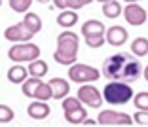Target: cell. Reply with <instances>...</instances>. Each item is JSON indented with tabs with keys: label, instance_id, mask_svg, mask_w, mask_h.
<instances>
[{
	"label": "cell",
	"instance_id": "6da1fadb",
	"mask_svg": "<svg viewBox=\"0 0 148 127\" xmlns=\"http://www.w3.org/2000/svg\"><path fill=\"white\" fill-rule=\"evenodd\" d=\"M101 74L108 80H120V82H135L143 76V65L139 57H131L127 53H116L110 55L103 63Z\"/></svg>",
	"mask_w": 148,
	"mask_h": 127
},
{
	"label": "cell",
	"instance_id": "7a4b0ae2",
	"mask_svg": "<svg viewBox=\"0 0 148 127\" xmlns=\"http://www.w3.org/2000/svg\"><path fill=\"white\" fill-rule=\"evenodd\" d=\"M78 48H80V38L76 32L70 29H65L61 34L57 36V49L53 51V59L59 65L70 66L78 59Z\"/></svg>",
	"mask_w": 148,
	"mask_h": 127
},
{
	"label": "cell",
	"instance_id": "3957f363",
	"mask_svg": "<svg viewBox=\"0 0 148 127\" xmlns=\"http://www.w3.org/2000/svg\"><path fill=\"white\" fill-rule=\"evenodd\" d=\"M103 99L108 104H127L133 99V87L127 82H120V80H110L103 89Z\"/></svg>",
	"mask_w": 148,
	"mask_h": 127
},
{
	"label": "cell",
	"instance_id": "277c9868",
	"mask_svg": "<svg viewBox=\"0 0 148 127\" xmlns=\"http://www.w3.org/2000/svg\"><path fill=\"white\" fill-rule=\"evenodd\" d=\"M101 76L103 74L95 66L84 65V63H72L69 66V80L74 83H91V82H97Z\"/></svg>",
	"mask_w": 148,
	"mask_h": 127
},
{
	"label": "cell",
	"instance_id": "5b68a950",
	"mask_svg": "<svg viewBox=\"0 0 148 127\" xmlns=\"http://www.w3.org/2000/svg\"><path fill=\"white\" fill-rule=\"evenodd\" d=\"M40 57V48L32 42L15 44L8 49V59L13 63H31Z\"/></svg>",
	"mask_w": 148,
	"mask_h": 127
},
{
	"label": "cell",
	"instance_id": "8992f818",
	"mask_svg": "<svg viewBox=\"0 0 148 127\" xmlns=\"http://www.w3.org/2000/svg\"><path fill=\"white\" fill-rule=\"evenodd\" d=\"M99 125H133V118L125 112H116V110H101L97 116Z\"/></svg>",
	"mask_w": 148,
	"mask_h": 127
},
{
	"label": "cell",
	"instance_id": "52a82bcc",
	"mask_svg": "<svg viewBox=\"0 0 148 127\" xmlns=\"http://www.w3.org/2000/svg\"><path fill=\"white\" fill-rule=\"evenodd\" d=\"M122 13H123V17H125V21L129 23V25H133V27L144 25V23H146V19H148V12L143 8V6H139L137 2L127 4L125 8L122 10Z\"/></svg>",
	"mask_w": 148,
	"mask_h": 127
},
{
	"label": "cell",
	"instance_id": "ba28073f",
	"mask_svg": "<svg viewBox=\"0 0 148 127\" xmlns=\"http://www.w3.org/2000/svg\"><path fill=\"white\" fill-rule=\"evenodd\" d=\"M78 99L91 108H99L103 104V93H99V89L93 87L91 83H84L82 87H78Z\"/></svg>",
	"mask_w": 148,
	"mask_h": 127
},
{
	"label": "cell",
	"instance_id": "9c48e42d",
	"mask_svg": "<svg viewBox=\"0 0 148 127\" xmlns=\"http://www.w3.org/2000/svg\"><path fill=\"white\" fill-rule=\"evenodd\" d=\"M32 36H34V34L27 29V25L23 21L8 27V29L4 31V38L10 40V42H31Z\"/></svg>",
	"mask_w": 148,
	"mask_h": 127
},
{
	"label": "cell",
	"instance_id": "30bf717a",
	"mask_svg": "<svg viewBox=\"0 0 148 127\" xmlns=\"http://www.w3.org/2000/svg\"><path fill=\"white\" fill-rule=\"evenodd\" d=\"M106 42H108L110 46H114V48H120V46H123L127 42V38H129V32H127L125 27L122 25H112L106 29Z\"/></svg>",
	"mask_w": 148,
	"mask_h": 127
},
{
	"label": "cell",
	"instance_id": "8fae6325",
	"mask_svg": "<svg viewBox=\"0 0 148 127\" xmlns=\"http://www.w3.org/2000/svg\"><path fill=\"white\" fill-rule=\"evenodd\" d=\"M49 112H51V108H49L48 101H38V99H34V102H31L29 108H27V114H29V118H32V119L48 118Z\"/></svg>",
	"mask_w": 148,
	"mask_h": 127
},
{
	"label": "cell",
	"instance_id": "7c38bea8",
	"mask_svg": "<svg viewBox=\"0 0 148 127\" xmlns=\"http://www.w3.org/2000/svg\"><path fill=\"white\" fill-rule=\"evenodd\" d=\"M106 32V27L99 19H87L82 25V34L84 36H103Z\"/></svg>",
	"mask_w": 148,
	"mask_h": 127
},
{
	"label": "cell",
	"instance_id": "4fadbf2b",
	"mask_svg": "<svg viewBox=\"0 0 148 127\" xmlns=\"http://www.w3.org/2000/svg\"><path fill=\"white\" fill-rule=\"evenodd\" d=\"M48 83L51 85L53 99H57V101H61V99H65V97L69 95V91H70V85H69V82H66V80H63V78H51Z\"/></svg>",
	"mask_w": 148,
	"mask_h": 127
},
{
	"label": "cell",
	"instance_id": "5bb4252c",
	"mask_svg": "<svg viewBox=\"0 0 148 127\" xmlns=\"http://www.w3.org/2000/svg\"><path fill=\"white\" fill-rule=\"evenodd\" d=\"M78 23V12L76 10H61V13L57 15V25L63 29H70Z\"/></svg>",
	"mask_w": 148,
	"mask_h": 127
},
{
	"label": "cell",
	"instance_id": "9a60e30c",
	"mask_svg": "<svg viewBox=\"0 0 148 127\" xmlns=\"http://www.w3.org/2000/svg\"><path fill=\"white\" fill-rule=\"evenodd\" d=\"M27 78H29V70L23 65H19V63H15V65L8 70V80L12 83H23Z\"/></svg>",
	"mask_w": 148,
	"mask_h": 127
},
{
	"label": "cell",
	"instance_id": "2e32d148",
	"mask_svg": "<svg viewBox=\"0 0 148 127\" xmlns=\"http://www.w3.org/2000/svg\"><path fill=\"white\" fill-rule=\"evenodd\" d=\"M23 23L27 25V29H29L32 34H36V32L42 31V19H40V15H38V13H34V12H25Z\"/></svg>",
	"mask_w": 148,
	"mask_h": 127
},
{
	"label": "cell",
	"instance_id": "e0dca14e",
	"mask_svg": "<svg viewBox=\"0 0 148 127\" xmlns=\"http://www.w3.org/2000/svg\"><path fill=\"white\" fill-rule=\"evenodd\" d=\"M27 70H29V76L44 78V76L48 74V63H46V61H42V59H34V61H31V63H29Z\"/></svg>",
	"mask_w": 148,
	"mask_h": 127
},
{
	"label": "cell",
	"instance_id": "ac0fdd59",
	"mask_svg": "<svg viewBox=\"0 0 148 127\" xmlns=\"http://www.w3.org/2000/svg\"><path fill=\"white\" fill-rule=\"evenodd\" d=\"M63 114H65V119L70 125H82V122L87 118V112L84 106H78V108L70 110V112H63Z\"/></svg>",
	"mask_w": 148,
	"mask_h": 127
},
{
	"label": "cell",
	"instance_id": "d6986e66",
	"mask_svg": "<svg viewBox=\"0 0 148 127\" xmlns=\"http://www.w3.org/2000/svg\"><path fill=\"white\" fill-rule=\"evenodd\" d=\"M40 83H42V78H36V76H31V78H27L25 82L21 83V85H23V87H21L23 95L29 97V99H34V93H36V89H38Z\"/></svg>",
	"mask_w": 148,
	"mask_h": 127
},
{
	"label": "cell",
	"instance_id": "ffe728a7",
	"mask_svg": "<svg viewBox=\"0 0 148 127\" xmlns=\"http://www.w3.org/2000/svg\"><path fill=\"white\" fill-rule=\"evenodd\" d=\"M103 15L108 19H116L122 15V4L118 0H108L103 4Z\"/></svg>",
	"mask_w": 148,
	"mask_h": 127
},
{
	"label": "cell",
	"instance_id": "44dd1931",
	"mask_svg": "<svg viewBox=\"0 0 148 127\" xmlns=\"http://www.w3.org/2000/svg\"><path fill=\"white\" fill-rule=\"evenodd\" d=\"M131 53L137 55V57H144V55H148V38L140 36V38L133 40V44H131Z\"/></svg>",
	"mask_w": 148,
	"mask_h": 127
},
{
	"label": "cell",
	"instance_id": "7402d4cb",
	"mask_svg": "<svg viewBox=\"0 0 148 127\" xmlns=\"http://www.w3.org/2000/svg\"><path fill=\"white\" fill-rule=\"evenodd\" d=\"M34 99H38V101H49V99H53L51 85L46 83V82H42L38 85V89H36V93H34Z\"/></svg>",
	"mask_w": 148,
	"mask_h": 127
},
{
	"label": "cell",
	"instance_id": "603a6c76",
	"mask_svg": "<svg viewBox=\"0 0 148 127\" xmlns=\"http://www.w3.org/2000/svg\"><path fill=\"white\" fill-rule=\"evenodd\" d=\"M32 0H10V8L13 10L15 13H25L31 10Z\"/></svg>",
	"mask_w": 148,
	"mask_h": 127
},
{
	"label": "cell",
	"instance_id": "cb8c5ba5",
	"mask_svg": "<svg viewBox=\"0 0 148 127\" xmlns=\"http://www.w3.org/2000/svg\"><path fill=\"white\" fill-rule=\"evenodd\" d=\"M133 104L137 110H148V91H140L133 95Z\"/></svg>",
	"mask_w": 148,
	"mask_h": 127
},
{
	"label": "cell",
	"instance_id": "d4e9b609",
	"mask_svg": "<svg viewBox=\"0 0 148 127\" xmlns=\"http://www.w3.org/2000/svg\"><path fill=\"white\" fill-rule=\"evenodd\" d=\"M63 112H70V110H74V108H78V106H82V102H80V99L78 97H69L66 95L65 99H63Z\"/></svg>",
	"mask_w": 148,
	"mask_h": 127
},
{
	"label": "cell",
	"instance_id": "484cf974",
	"mask_svg": "<svg viewBox=\"0 0 148 127\" xmlns=\"http://www.w3.org/2000/svg\"><path fill=\"white\" fill-rule=\"evenodd\" d=\"M13 118H15L13 110L8 104H0V123H10Z\"/></svg>",
	"mask_w": 148,
	"mask_h": 127
},
{
	"label": "cell",
	"instance_id": "4316f807",
	"mask_svg": "<svg viewBox=\"0 0 148 127\" xmlns=\"http://www.w3.org/2000/svg\"><path fill=\"white\" fill-rule=\"evenodd\" d=\"M131 118L137 125H148V110H137L135 116H131Z\"/></svg>",
	"mask_w": 148,
	"mask_h": 127
},
{
	"label": "cell",
	"instance_id": "83f0119b",
	"mask_svg": "<svg viewBox=\"0 0 148 127\" xmlns=\"http://www.w3.org/2000/svg\"><path fill=\"white\" fill-rule=\"evenodd\" d=\"M86 38V44L89 46V48H101V46L105 44V34L103 36H84Z\"/></svg>",
	"mask_w": 148,
	"mask_h": 127
},
{
	"label": "cell",
	"instance_id": "f1b7e54d",
	"mask_svg": "<svg viewBox=\"0 0 148 127\" xmlns=\"http://www.w3.org/2000/svg\"><path fill=\"white\" fill-rule=\"evenodd\" d=\"M91 2H93V0H66V8H69V10H76V12H78L80 8L91 4Z\"/></svg>",
	"mask_w": 148,
	"mask_h": 127
},
{
	"label": "cell",
	"instance_id": "f546056e",
	"mask_svg": "<svg viewBox=\"0 0 148 127\" xmlns=\"http://www.w3.org/2000/svg\"><path fill=\"white\" fill-rule=\"evenodd\" d=\"M53 6L59 10H66V0H53Z\"/></svg>",
	"mask_w": 148,
	"mask_h": 127
},
{
	"label": "cell",
	"instance_id": "4dcf8cb0",
	"mask_svg": "<svg viewBox=\"0 0 148 127\" xmlns=\"http://www.w3.org/2000/svg\"><path fill=\"white\" fill-rule=\"evenodd\" d=\"M84 125H95V123H97V119H84Z\"/></svg>",
	"mask_w": 148,
	"mask_h": 127
},
{
	"label": "cell",
	"instance_id": "1f68e13d",
	"mask_svg": "<svg viewBox=\"0 0 148 127\" xmlns=\"http://www.w3.org/2000/svg\"><path fill=\"white\" fill-rule=\"evenodd\" d=\"M143 76H144V80H146V82H148V65H146V66H144V68H143Z\"/></svg>",
	"mask_w": 148,
	"mask_h": 127
},
{
	"label": "cell",
	"instance_id": "d6a6232c",
	"mask_svg": "<svg viewBox=\"0 0 148 127\" xmlns=\"http://www.w3.org/2000/svg\"><path fill=\"white\" fill-rule=\"evenodd\" d=\"M38 2H40V4H48L49 0H38Z\"/></svg>",
	"mask_w": 148,
	"mask_h": 127
},
{
	"label": "cell",
	"instance_id": "836d02e7",
	"mask_svg": "<svg viewBox=\"0 0 148 127\" xmlns=\"http://www.w3.org/2000/svg\"><path fill=\"white\" fill-rule=\"evenodd\" d=\"M97 2H101V4H105V2H108V0H97Z\"/></svg>",
	"mask_w": 148,
	"mask_h": 127
},
{
	"label": "cell",
	"instance_id": "e575fe53",
	"mask_svg": "<svg viewBox=\"0 0 148 127\" xmlns=\"http://www.w3.org/2000/svg\"><path fill=\"white\" fill-rule=\"evenodd\" d=\"M125 2H127V4H131V2H137V0H125Z\"/></svg>",
	"mask_w": 148,
	"mask_h": 127
},
{
	"label": "cell",
	"instance_id": "d590c367",
	"mask_svg": "<svg viewBox=\"0 0 148 127\" xmlns=\"http://www.w3.org/2000/svg\"><path fill=\"white\" fill-rule=\"evenodd\" d=\"M0 6H2V0H0Z\"/></svg>",
	"mask_w": 148,
	"mask_h": 127
}]
</instances>
